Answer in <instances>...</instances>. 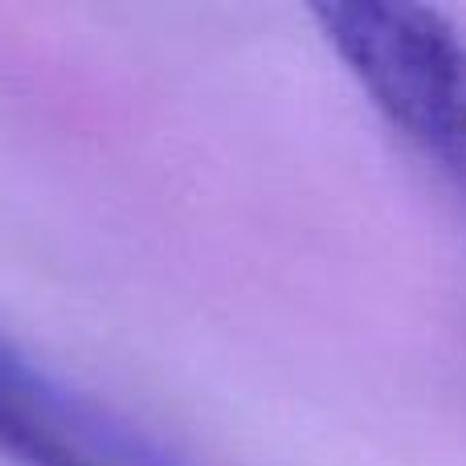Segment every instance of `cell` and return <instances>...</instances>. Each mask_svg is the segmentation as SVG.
<instances>
[{
  "mask_svg": "<svg viewBox=\"0 0 466 466\" xmlns=\"http://www.w3.org/2000/svg\"><path fill=\"white\" fill-rule=\"evenodd\" d=\"M311 16L372 111L466 201V33L413 0H328Z\"/></svg>",
  "mask_w": 466,
  "mask_h": 466,
  "instance_id": "cell-1",
  "label": "cell"
},
{
  "mask_svg": "<svg viewBox=\"0 0 466 466\" xmlns=\"http://www.w3.org/2000/svg\"><path fill=\"white\" fill-rule=\"evenodd\" d=\"M0 459L13 466H188L0 336Z\"/></svg>",
  "mask_w": 466,
  "mask_h": 466,
  "instance_id": "cell-2",
  "label": "cell"
}]
</instances>
